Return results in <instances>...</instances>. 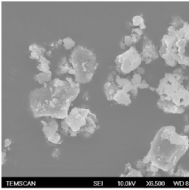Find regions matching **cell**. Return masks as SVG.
I'll list each match as a JSON object with an SVG mask.
<instances>
[{"instance_id": "3957f363", "label": "cell", "mask_w": 189, "mask_h": 190, "mask_svg": "<svg viewBox=\"0 0 189 190\" xmlns=\"http://www.w3.org/2000/svg\"><path fill=\"white\" fill-rule=\"evenodd\" d=\"M180 69L165 73L156 88L160 99L157 106L167 113H182L189 106V92L183 86Z\"/></svg>"}, {"instance_id": "603a6c76", "label": "cell", "mask_w": 189, "mask_h": 190, "mask_svg": "<svg viewBox=\"0 0 189 190\" xmlns=\"http://www.w3.org/2000/svg\"><path fill=\"white\" fill-rule=\"evenodd\" d=\"M130 36H131V38H132L133 44H136V43H138V41L141 39V36L138 35V34H133V33H132V34H131Z\"/></svg>"}, {"instance_id": "f1b7e54d", "label": "cell", "mask_w": 189, "mask_h": 190, "mask_svg": "<svg viewBox=\"0 0 189 190\" xmlns=\"http://www.w3.org/2000/svg\"><path fill=\"white\" fill-rule=\"evenodd\" d=\"M145 69H144V67H139L136 70H135V73H138V74L141 75V76L145 74Z\"/></svg>"}, {"instance_id": "e0dca14e", "label": "cell", "mask_w": 189, "mask_h": 190, "mask_svg": "<svg viewBox=\"0 0 189 190\" xmlns=\"http://www.w3.org/2000/svg\"><path fill=\"white\" fill-rule=\"evenodd\" d=\"M63 41H64L63 45H64V47L66 50H73L76 47V41L70 37H66L63 39Z\"/></svg>"}, {"instance_id": "30bf717a", "label": "cell", "mask_w": 189, "mask_h": 190, "mask_svg": "<svg viewBox=\"0 0 189 190\" xmlns=\"http://www.w3.org/2000/svg\"><path fill=\"white\" fill-rule=\"evenodd\" d=\"M112 101H115L118 104L123 105V106H129L132 103L130 93H125L123 90L119 88L118 91L115 93Z\"/></svg>"}, {"instance_id": "f546056e", "label": "cell", "mask_w": 189, "mask_h": 190, "mask_svg": "<svg viewBox=\"0 0 189 190\" xmlns=\"http://www.w3.org/2000/svg\"><path fill=\"white\" fill-rule=\"evenodd\" d=\"M118 46H119V47L121 49V50H125V48H126V45L125 43H124L123 37L122 39H121V41L119 42V44H118Z\"/></svg>"}, {"instance_id": "e575fe53", "label": "cell", "mask_w": 189, "mask_h": 190, "mask_svg": "<svg viewBox=\"0 0 189 190\" xmlns=\"http://www.w3.org/2000/svg\"><path fill=\"white\" fill-rule=\"evenodd\" d=\"M152 61H153L152 59H147L145 60V64H150Z\"/></svg>"}, {"instance_id": "9a60e30c", "label": "cell", "mask_w": 189, "mask_h": 190, "mask_svg": "<svg viewBox=\"0 0 189 190\" xmlns=\"http://www.w3.org/2000/svg\"><path fill=\"white\" fill-rule=\"evenodd\" d=\"M71 66L69 64L68 60L67 59L66 57H63L61 59L59 62L58 66V74H64V73H68V70Z\"/></svg>"}, {"instance_id": "5b68a950", "label": "cell", "mask_w": 189, "mask_h": 190, "mask_svg": "<svg viewBox=\"0 0 189 190\" xmlns=\"http://www.w3.org/2000/svg\"><path fill=\"white\" fill-rule=\"evenodd\" d=\"M70 63L76 71L75 79L80 84L90 82L98 66L96 53L81 45L73 49Z\"/></svg>"}, {"instance_id": "8fae6325", "label": "cell", "mask_w": 189, "mask_h": 190, "mask_svg": "<svg viewBox=\"0 0 189 190\" xmlns=\"http://www.w3.org/2000/svg\"><path fill=\"white\" fill-rule=\"evenodd\" d=\"M118 89L119 87L116 85L115 82L112 83L106 81L105 83L104 86H103V92H104V94L108 101H112L114 96H115V93L118 91Z\"/></svg>"}, {"instance_id": "d4e9b609", "label": "cell", "mask_w": 189, "mask_h": 190, "mask_svg": "<svg viewBox=\"0 0 189 190\" xmlns=\"http://www.w3.org/2000/svg\"><path fill=\"white\" fill-rule=\"evenodd\" d=\"M145 166H146V164L143 161V160L142 161H138L136 164L137 169H144L145 168Z\"/></svg>"}, {"instance_id": "2e32d148", "label": "cell", "mask_w": 189, "mask_h": 190, "mask_svg": "<svg viewBox=\"0 0 189 190\" xmlns=\"http://www.w3.org/2000/svg\"><path fill=\"white\" fill-rule=\"evenodd\" d=\"M29 50L30 52H34V53H38L39 55H40L41 56H44V55L45 53H47V51H46L45 48L41 47L39 44H36V43H34V44H30L29 46Z\"/></svg>"}, {"instance_id": "7a4b0ae2", "label": "cell", "mask_w": 189, "mask_h": 190, "mask_svg": "<svg viewBox=\"0 0 189 190\" xmlns=\"http://www.w3.org/2000/svg\"><path fill=\"white\" fill-rule=\"evenodd\" d=\"M188 146L187 136L177 133L174 126H164L156 134L147 155L151 164L168 172L174 169Z\"/></svg>"}, {"instance_id": "836d02e7", "label": "cell", "mask_w": 189, "mask_h": 190, "mask_svg": "<svg viewBox=\"0 0 189 190\" xmlns=\"http://www.w3.org/2000/svg\"><path fill=\"white\" fill-rule=\"evenodd\" d=\"M65 80L67 81L69 83V84H70V83H71V82H73V79H72V78H70V77H67L65 79Z\"/></svg>"}, {"instance_id": "cb8c5ba5", "label": "cell", "mask_w": 189, "mask_h": 190, "mask_svg": "<svg viewBox=\"0 0 189 190\" xmlns=\"http://www.w3.org/2000/svg\"><path fill=\"white\" fill-rule=\"evenodd\" d=\"M149 84H148V83L145 80H143L142 81H141V83L140 84H138V87L139 89H141V90H143V89H147V88H149Z\"/></svg>"}, {"instance_id": "52a82bcc", "label": "cell", "mask_w": 189, "mask_h": 190, "mask_svg": "<svg viewBox=\"0 0 189 190\" xmlns=\"http://www.w3.org/2000/svg\"><path fill=\"white\" fill-rule=\"evenodd\" d=\"M142 56L136 47L132 46L116 57L115 60V70L123 75H126L136 70L142 63Z\"/></svg>"}, {"instance_id": "484cf974", "label": "cell", "mask_w": 189, "mask_h": 190, "mask_svg": "<svg viewBox=\"0 0 189 190\" xmlns=\"http://www.w3.org/2000/svg\"><path fill=\"white\" fill-rule=\"evenodd\" d=\"M132 33H133V34H138V35L139 36H143V30H141L140 28H132Z\"/></svg>"}, {"instance_id": "83f0119b", "label": "cell", "mask_w": 189, "mask_h": 190, "mask_svg": "<svg viewBox=\"0 0 189 190\" xmlns=\"http://www.w3.org/2000/svg\"><path fill=\"white\" fill-rule=\"evenodd\" d=\"M59 155H60V150H59L58 149H57V148H56V149L53 151L52 156L55 158H58Z\"/></svg>"}, {"instance_id": "d590c367", "label": "cell", "mask_w": 189, "mask_h": 190, "mask_svg": "<svg viewBox=\"0 0 189 190\" xmlns=\"http://www.w3.org/2000/svg\"><path fill=\"white\" fill-rule=\"evenodd\" d=\"M139 28H141V30H144V29H145V28H146V25L145 24V23H143V24H142L141 26H140Z\"/></svg>"}, {"instance_id": "4fadbf2b", "label": "cell", "mask_w": 189, "mask_h": 190, "mask_svg": "<svg viewBox=\"0 0 189 190\" xmlns=\"http://www.w3.org/2000/svg\"><path fill=\"white\" fill-rule=\"evenodd\" d=\"M142 177L143 174L141 170H137L132 168L130 164H127L125 166V171L121 177Z\"/></svg>"}, {"instance_id": "ffe728a7", "label": "cell", "mask_w": 189, "mask_h": 190, "mask_svg": "<svg viewBox=\"0 0 189 190\" xmlns=\"http://www.w3.org/2000/svg\"><path fill=\"white\" fill-rule=\"evenodd\" d=\"M143 81L142 79V76L141 75L138 74V73H135V74L132 76V79H131V81L133 84V85L138 86V84H140L141 83V81Z\"/></svg>"}, {"instance_id": "f35d334b", "label": "cell", "mask_w": 189, "mask_h": 190, "mask_svg": "<svg viewBox=\"0 0 189 190\" xmlns=\"http://www.w3.org/2000/svg\"><path fill=\"white\" fill-rule=\"evenodd\" d=\"M149 89L151 90V91H154V90H156V89L154 88V87H149Z\"/></svg>"}, {"instance_id": "7c38bea8", "label": "cell", "mask_w": 189, "mask_h": 190, "mask_svg": "<svg viewBox=\"0 0 189 190\" xmlns=\"http://www.w3.org/2000/svg\"><path fill=\"white\" fill-rule=\"evenodd\" d=\"M52 72H41L34 76V79L39 84L44 85L45 83H49L52 81Z\"/></svg>"}, {"instance_id": "8d00e7d4", "label": "cell", "mask_w": 189, "mask_h": 190, "mask_svg": "<svg viewBox=\"0 0 189 190\" xmlns=\"http://www.w3.org/2000/svg\"><path fill=\"white\" fill-rule=\"evenodd\" d=\"M5 155H6V154H5V152H2V164H4V162H5Z\"/></svg>"}, {"instance_id": "44dd1931", "label": "cell", "mask_w": 189, "mask_h": 190, "mask_svg": "<svg viewBox=\"0 0 189 190\" xmlns=\"http://www.w3.org/2000/svg\"><path fill=\"white\" fill-rule=\"evenodd\" d=\"M61 132L64 135H68V132L70 131V126L69 125L66 123L65 121L63 119V120L61 121Z\"/></svg>"}, {"instance_id": "ba28073f", "label": "cell", "mask_w": 189, "mask_h": 190, "mask_svg": "<svg viewBox=\"0 0 189 190\" xmlns=\"http://www.w3.org/2000/svg\"><path fill=\"white\" fill-rule=\"evenodd\" d=\"M41 123L43 125L41 130L47 139L53 137L55 134L57 133V131L59 129V125L55 119L47 117V119L41 120Z\"/></svg>"}, {"instance_id": "d6986e66", "label": "cell", "mask_w": 189, "mask_h": 190, "mask_svg": "<svg viewBox=\"0 0 189 190\" xmlns=\"http://www.w3.org/2000/svg\"><path fill=\"white\" fill-rule=\"evenodd\" d=\"M143 23H145V21H144V19L141 16H135L132 18V25L135 26V27H137V26L140 27Z\"/></svg>"}, {"instance_id": "6da1fadb", "label": "cell", "mask_w": 189, "mask_h": 190, "mask_svg": "<svg viewBox=\"0 0 189 190\" xmlns=\"http://www.w3.org/2000/svg\"><path fill=\"white\" fill-rule=\"evenodd\" d=\"M79 93L80 87L73 88L66 80L56 78L30 93V109L35 118L64 119Z\"/></svg>"}, {"instance_id": "74e56055", "label": "cell", "mask_w": 189, "mask_h": 190, "mask_svg": "<svg viewBox=\"0 0 189 190\" xmlns=\"http://www.w3.org/2000/svg\"><path fill=\"white\" fill-rule=\"evenodd\" d=\"M63 43H64V41H63V39H60L58 41L57 44H58V45H61V44H63Z\"/></svg>"}, {"instance_id": "4dcf8cb0", "label": "cell", "mask_w": 189, "mask_h": 190, "mask_svg": "<svg viewBox=\"0 0 189 190\" xmlns=\"http://www.w3.org/2000/svg\"><path fill=\"white\" fill-rule=\"evenodd\" d=\"M12 144V141L11 140V139H7L5 140V144H4V146L5 147H8V146H10V145Z\"/></svg>"}, {"instance_id": "7402d4cb", "label": "cell", "mask_w": 189, "mask_h": 190, "mask_svg": "<svg viewBox=\"0 0 189 190\" xmlns=\"http://www.w3.org/2000/svg\"><path fill=\"white\" fill-rule=\"evenodd\" d=\"M123 41L127 47H132V44H133V42H132V38H131L130 36H125L123 37Z\"/></svg>"}, {"instance_id": "5bb4252c", "label": "cell", "mask_w": 189, "mask_h": 190, "mask_svg": "<svg viewBox=\"0 0 189 190\" xmlns=\"http://www.w3.org/2000/svg\"><path fill=\"white\" fill-rule=\"evenodd\" d=\"M39 64L37 65V69L40 72H49L50 71V62L46 57L42 56L38 61Z\"/></svg>"}, {"instance_id": "277c9868", "label": "cell", "mask_w": 189, "mask_h": 190, "mask_svg": "<svg viewBox=\"0 0 189 190\" xmlns=\"http://www.w3.org/2000/svg\"><path fill=\"white\" fill-rule=\"evenodd\" d=\"M164 35L159 53L168 66L174 67L177 63L189 66V26L179 28L174 23Z\"/></svg>"}, {"instance_id": "ac0fdd59", "label": "cell", "mask_w": 189, "mask_h": 190, "mask_svg": "<svg viewBox=\"0 0 189 190\" xmlns=\"http://www.w3.org/2000/svg\"><path fill=\"white\" fill-rule=\"evenodd\" d=\"M47 141L50 142V143L54 144H61L62 142L61 135L57 132V133L55 134V135H53V137L47 139Z\"/></svg>"}, {"instance_id": "8992f818", "label": "cell", "mask_w": 189, "mask_h": 190, "mask_svg": "<svg viewBox=\"0 0 189 190\" xmlns=\"http://www.w3.org/2000/svg\"><path fill=\"white\" fill-rule=\"evenodd\" d=\"M70 126L68 135L74 132L83 138H89L98 128V120L89 109L74 107L64 119Z\"/></svg>"}, {"instance_id": "4316f807", "label": "cell", "mask_w": 189, "mask_h": 190, "mask_svg": "<svg viewBox=\"0 0 189 190\" xmlns=\"http://www.w3.org/2000/svg\"><path fill=\"white\" fill-rule=\"evenodd\" d=\"M138 86H135V85H134V87H133V89H132V91H131V93H130V94L132 95V96H133V97H136L137 96H138Z\"/></svg>"}, {"instance_id": "d6a6232c", "label": "cell", "mask_w": 189, "mask_h": 190, "mask_svg": "<svg viewBox=\"0 0 189 190\" xmlns=\"http://www.w3.org/2000/svg\"><path fill=\"white\" fill-rule=\"evenodd\" d=\"M69 73V74H70V75H73V76H75V74H76V71H75V70H74V68H73V67H70V69H69V70H68V73Z\"/></svg>"}, {"instance_id": "1f68e13d", "label": "cell", "mask_w": 189, "mask_h": 190, "mask_svg": "<svg viewBox=\"0 0 189 190\" xmlns=\"http://www.w3.org/2000/svg\"><path fill=\"white\" fill-rule=\"evenodd\" d=\"M143 161L146 165L149 164L150 163H151V160H150L149 157H148V155H146V156H145L143 158Z\"/></svg>"}, {"instance_id": "9c48e42d", "label": "cell", "mask_w": 189, "mask_h": 190, "mask_svg": "<svg viewBox=\"0 0 189 190\" xmlns=\"http://www.w3.org/2000/svg\"><path fill=\"white\" fill-rule=\"evenodd\" d=\"M141 56H142V60L143 61H145V60L147 59H152L153 60H154L158 58V53H157L155 46L153 44L152 41L146 36L144 37Z\"/></svg>"}]
</instances>
